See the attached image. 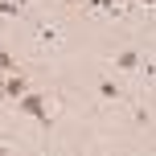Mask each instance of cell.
<instances>
[{
	"instance_id": "6da1fadb",
	"label": "cell",
	"mask_w": 156,
	"mask_h": 156,
	"mask_svg": "<svg viewBox=\"0 0 156 156\" xmlns=\"http://www.w3.org/2000/svg\"><path fill=\"white\" fill-rule=\"evenodd\" d=\"M16 111H25V115H33L41 127H49V111H45V90H25L21 99H16Z\"/></svg>"
},
{
	"instance_id": "7a4b0ae2",
	"label": "cell",
	"mask_w": 156,
	"mask_h": 156,
	"mask_svg": "<svg viewBox=\"0 0 156 156\" xmlns=\"http://www.w3.org/2000/svg\"><path fill=\"white\" fill-rule=\"evenodd\" d=\"M25 90H29V82H25V74H21V70L4 74V90H0V94H4V99H12V103H16V99H21Z\"/></svg>"
},
{
	"instance_id": "3957f363",
	"label": "cell",
	"mask_w": 156,
	"mask_h": 156,
	"mask_svg": "<svg viewBox=\"0 0 156 156\" xmlns=\"http://www.w3.org/2000/svg\"><path fill=\"white\" fill-rule=\"evenodd\" d=\"M99 99H103V103H119V99H123V86H119L111 74H103V78H99Z\"/></svg>"
},
{
	"instance_id": "277c9868",
	"label": "cell",
	"mask_w": 156,
	"mask_h": 156,
	"mask_svg": "<svg viewBox=\"0 0 156 156\" xmlns=\"http://www.w3.org/2000/svg\"><path fill=\"white\" fill-rule=\"evenodd\" d=\"M33 37H37V45H45V49H54L58 41H62V29H58V25H45V21H41V25H37V33H33Z\"/></svg>"
},
{
	"instance_id": "5b68a950",
	"label": "cell",
	"mask_w": 156,
	"mask_h": 156,
	"mask_svg": "<svg viewBox=\"0 0 156 156\" xmlns=\"http://www.w3.org/2000/svg\"><path fill=\"white\" fill-rule=\"evenodd\" d=\"M115 66H119V70H136V66H140V49H119Z\"/></svg>"
},
{
	"instance_id": "8992f818",
	"label": "cell",
	"mask_w": 156,
	"mask_h": 156,
	"mask_svg": "<svg viewBox=\"0 0 156 156\" xmlns=\"http://www.w3.org/2000/svg\"><path fill=\"white\" fill-rule=\"evenodd\" d=\"M12 70H21V66H16V58L8 54L4 45H0V74H12Z\"/></svg>"
},
{
	"instance_id": "52a82bcc",
	"label": "cell",
	"mask_w": 156,
	"mask_h": 156,
	"mask_svg": "<svg viewBox=\"0 0 156 156\" xmlns=\"http://www.w3.org/2000/svg\"><path fill=\"white\" fill-rule=\"evenodd\" d=\"M0 16H21V0H0Z\"/></svg>"
},
{
	"instance_id": "ba28073f",
	"label": "cell",
	"mask_w": 156,
	"mask_h": 156,
	"mask_svg": "<svg viewBox=\"0 0 156 156\" xmlns=\"http://www.w3.org/2000/svg\"><path fill=\"white\" fill-rule=\"evenodd\" d=\"M132 115H136V123H140V127H148V123H152V111H148V107H136Z\"/></svg>"
},
{
	"instance_id": "9c48e42d",
	"label": "cell",
	"mask_w": 156,
	"mask_h": 156,
	"mask_svg": "<svg viewBox=\"0 0 156 156\" xmlns=\"http://www.w3.org/2000/svg\"><path fill=\"white\" fill-rule=\"evenodd\" d=\"M0 90H4V74H0Z\"/></svg>"
},
{
	"instance_id": "30bf717a",
	"label": "cell",
	"mask_w": 156,
	"mask_h": 156,
	"mask_svg": "<svg viewBox=\"0 0 156 156\" xmlns=\"http://www.w3.org/2000/svg\"><path fill=\"white\" fill-rule=\"evenodd\" d=\"M21 4H25V0H21Z\"/></svg>"
}]
</instances>
